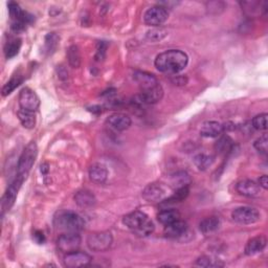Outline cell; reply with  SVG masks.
Segmentation results:
<instances>
[{"label":"cell","instance_id":"1","mask_svg":"<svg viewBox=\"0 0 268 268\" xmlns=\"http://www.w3.org/2000/svg\"><path fill=\"white\" fill-rule=\"evenodd\" d=\"M155 67L165 74L176 75L187 66V55L179 49H169L158 55L155 59Z\"/></svg>","mask_w":268,"mask_h":268},{"label":"cell","instance_id":"2","mask_svg":"<svg viewBox=\"0 0 268 268\" xmlns=\"http://www.w3.org/2000/svg\"><path fill=\"white\" fill-rule=\"evenodd\" d=\"M123 223L129 230H131L140 237H147L151 235L155 230L153 221L147 214L140 211H135L126 215L123 218Z\"/></svg>","mask_w":268,"mask_h":268},{"label":"cell","instance_id":"3","mask_svg":"<svg viewBox=\"0 0 268 268\" xmlns=\"http://www.w3.org/2000/svg\"><path fill=\"white\" fill-rule=\"evenodd\" d=\"M54 224L58 231L64 233H78L84 228L85 222L80 215L72 211H62L59 213Z\"/></svg>","mask_w":268,"mask_h":268},{"label":"cell","instance_id":"4","mask_svg":"<svg viewBox=\"0 0 268 268\" xmlns=\"http://www.w3.org/2000/svg\"><path fill=\"white\" fill-rule=\"evenodd\" d=\"M37 155H38L37 144L35 142H31L24 148L20 158H19L16 176L21 177L25 180L29 174V171L32 170V168L36 162Z\"/></svg>","mask_w":268,"mask_h":268},{"label":"cell","instance_id":"5","mask_svg":"<svg viewBox=\"0 0 268 268\" xmlns=\"http://www.w3.org/2000/svg\"><path fill=\"white\" fill-rule=\"evenodd\" d=\"M113 242V238L110 232H98L88 236L87 245L91 251L101 253L110 248Z\"/></svg>","mask_w":268,"mask_h":268},{"label":"cell","instance_id":"6","mask_svg":"<svg viewBox=\"0 0 268 268\" xmlns=\"http://www.w3.org/2000/svg\"><path fill=\"white\" fill-rule=\"evenodd\" d=\"M260 213L252 206L237 207L232 213L233 220L239 224H253L260 220Z\"/></svg>","mask_w":268,"mask_h":268},{"label":"cell","instance_id":"7","mask_svg":"<svg viewBox=\"0 0 268 268\" xmlns=\"http://www.w3.org/2000/svg\"><path fill=\"white\" fill-rule=\"evenodd\" d=\"M168 18L169 13L167 7L160 4L147 9V12L144 15V21L147 25L160 27L168 20Z\"/></svg>","mask_w":268,"mask_h":268},{"label":"cell","instance_id":"8","mask_svg":"<svg viewBox=\"0 0 268 268\" xmlns=\"http://www.w3.org/2000/svg\"><path fill=\"white\" fill-rule=\"evenodd\" d=\"M81 241V237L78 233H64L58 238L57 244L59 250L66 255L79 251Z\"/></svg>","mask_w":268,"mask_h":268},{"label":"cell","instance_id":"9","mask_svg":"<svg viewBox=\"0 0 268 268\" xmlns=\"http://www.w3.org/2000/svg\"><path fill=\"white\" fill-rule=\"evenodd\" d=\"M19 105L26 111L35 112L40 106V98L31 88H23L19 93Z\"/></svg>","mask_w":268,"mask_h":268},{"label":"cell","instance_id":"10","mask_svg":"<svg viewBox=\"0 0 268 268\" xmlns=\"http://www.w3.org/2000/svg\"><path fill=\"white\" fill-rule=\"evenodd\" d=\"M23 182H24L23 178L16 176L14 181L8 185L5 194L2 197V213L11 210V207L14 205L16 201L17 194L19 190H20V187Z\"/></svg>","mask_w":268,"mask_h":268},{"label":"cell","instance_id":"11","mask_svg":"<svg viewBox=\"0 0 268 268\" xmlns=\"http://www.w3.org/2000/svg\"><path fill=\"white\" fill-rule=\"evenodd\" d=\"M92 258L86 253L83 252H74L66 254L64 257V264L67 267L76 268V267H82L87 266L90 264Z\"/></svg>","mask_w":268,"mask_h":268},{"label":"cell","instance_id":"12","mask_svg":"<svg viewBox=\"0 0 268 268\" xmlns=\"http://www.w3.org/2000/svg\"><path fill=\"white\" fill-rule=\"evenodd\" d=\"M133 78L135 82L140 85L141 92L150 90V89H153L160 85V82L157 81V79L154 77V75L146 72H135Z\"/></svg>","mask_w":268,"mask_h":268},{"label":"cell","instance_id":"13","mask_svg":"<svg viewBox=\"0 0 268 268\" xmlns=\"http://www.w3.org/2000/svg\"><path fill=\"white\" fill-rule=\"evenodd\" d=\"M166 188L161 183L148 184L143 192V197L147 201L156 202L162 201L166 197Z\"/></svg>","mask_w":268,"mask_h":268},{"label":"cell","instance_id":"14","mask_svg":"<svg viewBox=\"0 0 268 268\" xmlns=\"http://www.w3.org/2000/svg\"><path fill=\"white\" fill-rule=\"evenodd\" d=\"M237 192L245 197H258L261 193V186L251 179H243L237 183Z\"/></svg>","mask_w":268,"mask_h":268},{"label":"cell","instance_id":"15","mask_svg":"<svg viewBox=\"0 0 268 268\" xmlns=\"http://www.w3.org/2000/svg\"><path fill=\"white\" fill-rule=\"evenodd\" d=\"M131 118L124 113H114L107 118L108 126L115 131H125L131 126Z\"/></svg>","mask_w":268,"mask_h":268},{"label":"cell","instance_id":"16","mask_svg":"<svg viewBox=\"0 0 268 268\" xmlns=\"http://www.w3.org/2000/svg\"><path fill=\"white\" fill-rule=\"evenodd\" d=\"M223 132H224L223 125L215 121L203 123L200 129V134L203 137H210V138L219 137Z\"/></svg>","mask_w":268,"mask_h":268},{"label":"cell","instance_id":"17","mask_svg":"<svg viewBox=\"0 0 268 268\" xmlns=\"http://www.w3.org/2000/svg\"><path fill=\"white\" fill-rule=\"evenodd\" d=\"M187 231V225L181 219L165 226V235L169 238L182 237Z\"/></svg>","mask_w":268,"mask_h":268},{"label":"cell","instance_id":"18","mask_svg":"<svg viewBox=\"0 0 268 268\" xmlns=\"http://www.w3.org/2000/svg\"><path fill=\"white\" fill-rule=\"evenodd\" d=\"M89 177L97 184L104 183L108 177L107 168L102 164H93L89 169Z\"/></svg>","mask_w":268,"mask_h":268},{"label":"cell","instance_id":"19","mask_svg":"<svg viewBox=\"0 0 268 268\" xmlns=\"http://www.w3.org/2000/svg\"><path fill=\"white\" fill-rule=\"evenodd\" d=\"M267 240L264 236H257L247 242L245 246V254L247 256H254L256 254L261 253L265 246Z\"/></svg>","mask_w":268,"mask_h":268},{"label":"cell","instance_id":"20","mask_svg":"<svg viewBox=\"0 0 268 268\" xmlns=\"http://www.w3.org/2000/svg\"><path fill=\"white\" fill-rule=\"evenodd\" d=\"M75 201L80 207L87 208V207L93 206L96 202V199H95L94 195L90 191L82 190V191H79L78 193H76Z\"/></svg>","mask_w":268,"mask_h":268},{"label":"cell","instance_id":"21","mask_svg":"<svg viewBox=\"0 0 268 268\" xmlns=\"http://www.w3.org/2000/svg\"><path fill=\"white\" fill-rule=\"evenodd\" d=\"M220 225H221V221L219 219V217L211 216V217H207V218H205V219H203L200 222L199 227H200V231L202 234L208 235V234H212V233L216 232L217 230H219Z\"/></svg>","mask_w":268,"mask_h":268},{"label":"cell","instance_id":"22","mask_svg":"<svg viewBox=\"0 0 268 268\" xmlns=\"http://www.w3.org/2000/svg\"><path fill=\"white\" fill-rule=\"evenodd\" d=\"M157 219L165 226L180 219V213L175 208H165L157 215Z\"/></svg>","mask_w":268,"mask_h":268},{"label":"cell","instance_id":"23","mask_svg":"<svg viewBox=\"0 0 268 268\" xmlns=\"http://www.w3.org/2000/svg\"><path fill=\"white\" fill-rule=\"evenodd\" d=\"M17 116L19 118V121H20L21 125L25 129H34L35 128V126H36L35 112L26 111V110H23V109H20V110L17 112Z\"/></svg>","mask_w":268,"mask_h":268},{"label":"cell","instance_id":"24","mask_svg":"<svg viewBox=\"0 0 268 268\" xmlns=\"http://www.w3.org/2000/svg\"><path fill=\"white\" fill-rule=\"evenodd\" d=\"M191 182V178L188 176L186 172L180 171V172H176L175 174L172 175L171 177V184L177 188H180L183 186H188Z\"/></svg>","mask_w":268,"mask_h":268},{"label":"cell","instance_id":"25","mask_svg":"<svg viewBox=\"0 0 268 268\" xmlns=\"http://www.w3.org/2000/svg\"><path fill=\"white\" fill-rule=\"evenodd\" d=\"M22 45L21 39H13V40L8 41L4 46V54L6 59H12L19 54Z\"/></svg>","mask_w":268,"mask_h":268},{"label":"cell","instance_id":"26","mask_svg":"<svg viewBox=\"0 0 268 268\" xmlns=\"http://www.w3.org/2000/svg\"><path fill=\"white\" fill-rule=\"evenodd\" d=\"M67 59L69 65L74 68H79L81 65V54L78 46L72 45L67 51Z\"/></svg>","mask_w":268,"mask_h":268},{"label":"cell","instance_id":"27","mask_svg":"<svg viewBox=\"0 0 268 268\" xmlns=\"http://www.w3.org/2000/svg\"><path fill=\"white\" fill-rule=\"evenodd\" d=\"M194 164L195 166L199 169V170H206L207 168H210L214 163V157L206 155V154H198L194 157Z\"/></svg>","mask_w":268,"mask_h":268},{"label":"cell","instance_id":"28","mask_svg":"<svg viewBox=\"0 0 268 268\" xmlns=\"http://www.w3.org/2000/svg\"><path fill=\"white\" fill-rule=\"evenodd\" d=\"M188 192H190V191H188V186H183V187H180V188H177L175 194L172 195L171 197H169L168 199H166L164 204H171V203L181 202L187 197Z\"/></svg>","mask_w":268,"mask_h":268},{"label":"cell","instance_id":"29","mask_svg":"<svg viewBox=\"0 0 268 268\" xmlns=\"http://www.w3.org/2000/svg\"><path fill=\"white\" fill-rule=\"evenodd\" d=\"M234 144L230 136H222L219 138V141L216 144V150L220 154H226L232 150Z\"/></svg>","mask_w":268,"mask_h":268},{"label":"cell","instance_id":"30","mask_svg":"<svg viewBox=\"0 0 268 268\" xmlns=\"http://www.w3.org/2000/svg\"><path fill=\"white\" fill-rule=\"evenodd\" d=\"M23 82V78L21 76H15L13 77L11 80H9L2 88V95L6 96L8 94H11L15 89Z\"/></svg>","mask_w":268,"mask_h":268},{"label":"cell","instance_id":"31","mask_svg":"<svg viewBox=\"0 0 268 268\" xmlns=\"http://www.w3.org/2000/svg\"><path fill=\"white\" fill-rule=\"evenodd\" d=\"M59 45V36L55 33H49L45 37V52L48 54H53Z\"/></svg>","mask_w":268,"mask_h":268},{"label":"cell","instance_id":"32","mask_svg":"<svg viewBox=\"0 0 268 268\" xmlns=\"http://www.w3.org/2000/svg\"><path fill=\"white\" fill-rule=\"evenodd\" d=\"M267 113H261L258 114L257 116L254 117L253 120V127L256 130L259 131H266L267 130Z\"/></svg>","mask_w":268,"mask_h":268},{"label":"cell","instance_id":"33","mask_svg":"<svg viewBox=\"0 0 268 268\" xmlns=\"http://www.w3.org/2000/svg\"><path fill=\"white\" fill-rule=\"evenodd\" d=\"M167 31L165 28H162V27H155L153 29H151V31H149L147 33V38L149 39L150 41H153V42H156V41H160V40H163V39L167 36Z\"/></svg>","mask_w":268,"mask_h":268},{"label":"cell","instance_id":"34","mask_svg":"<svg viewBox=\"0 0 268 268\" xmlns=\"http://www.w3.org/2000/svg\"><path fill=\"white\" fill-rule=\"evenodd\" d=\"M196 265L201 267H220L223 266V263L220 262V260H215L213 258L203 256L196 261Z\"/></svg>","mask_w":268,"mask_h":268},{"label":"cell","instance_id":"35","mask_svg":"<svg viewBox=\"0 0 268 268\" xmlns=\"http://www.w3.org/2000/svg\"><path fill=\"white\" fill-rule=\"evenodd\" d=\"M254 147L256 148L257 151H259L260 153L266 155L268 151V137L267 134H263L260 136L256 142L254 143Z\"/></svg>","mask_w":268,"mask_h":268},{"label":"cell","instance_id":"36","mask_svg":"<svg viewBox=\"0 0 268 268\" xmlns=\"http://www.w3.org/2000/svg\"><path fill=\"white\" fill-rule=\"evenodd\" d=\"M106 49H107V43L105 41L98 42L96 47V54H95V60L101 62L105 59L106 56Z\"/></svg>","mask_w":268,"mask_h":268},{"label":"cell","instance_id":"37","mask_svg":"<svg viewBox=\"0 0 268 268\" xmlns=\"http://www.w3.org/2000/svg\"><path fill=\"white\" fill-rule=\"evenodd\" d=\"M33 239L38 244H44L45 243V240H46L43 232H41V231H36L34 233V235H33Z\"/></svg>","mask_w":268,"mask_h":268},{"label":"cell","instance_id":"38","mask_svg":"<svg viewBox=\"0 0 268 268\" xmlns=\"http://www.w3.org/2000/svg\"><path fill=\"white\" fill-rule=\"evenodd\" d=\"M259 185L261 186V188L267 190V188H268V177H267V175H263L262 177H260Z\"/></svg>","mask_w":268,"mask_h":268},{"label":"cell","instance_id":"39","mask_svg":"<svg viewBox=\"0 0 268 268\" xmlns=\"http://www.w3.org/2000/svg\"><path fill=\"white\" fill-rule=\"evenodd\" d=\"M41 172L43 174H46L48 172V165L47 164H43L41 165Z\"/></svg>","mask_w":268,"mask_h":268}]
</instances>
